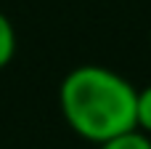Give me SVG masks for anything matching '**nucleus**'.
Returning <instances> with one entry per match:
<instances>
[{
    "label": "nucleus",
    "mask_w": 151,
    "mask_h": 149,
    "mask_svg": "<svg viewBox=\"0 0 151 149\" xmlns=\"http://www.w3.org/2000/svg\"><path fill=\"white\" fill-rule=\"evenodd\" d=\"M149 43H151V35H149Z\"/></svg>",
    "instance_id": "nucleus-5"
},
{
    "label": "nucleus",
    "mask_w": 151,
    "mask_h": 149,
    "mask_svg": "<svg viewBox=\"0 0 151 149\" xmlns=\"http://www.w3.org/2000/svg\"><path fill=\"white\" fill-rule=\"evenodd\" d=\"M135 101L133 83L101 64H80L58 85V109L66 125L96 147L135 131Z\"/></svg>",
    "instance_id": "nucleus-1"
},
{
    "label": "nucleus",
    "mask_w": 151,
    "mask_h": 149,
    "mask_svg": "<svg viewBox=\"0 0 151 149\" xmlns=\"http://www.w3.org/2000/svg\"><path fill=\"white\" fill-rule=\"evenodd\" d=\"M135 131L146 133L151 139V85L138 91V101H135Z\"/></svg>",
    "instance_id": "nucleus-4"
},
{
    "label": "nucleus",
    "mask_w": 151,
    "mask_h": 149,
    "mask_svg": "<svg viewBox=\"0 0 151 149\" xmlns=\"http://www.w3.org/2000/svg\"><path fill=\"white\" fill-rule=\"evenodd\" d=\"M98 149H151V139L141 131H127L122 136H114V139L98 144Z\"/></svg>",
    "instance_id": "nucleus-3"
},
{
    "label": "nucleus",
    "mask_w": 151,
    "mask_h": 149,
    "mask_svg": "<svg viewBox=\"0 0 151 149\" xmlns=\"http://www.w3.org/2000/svg\"><path fill=\"white\" fill-rule=\"evenodd\" d=\"M13 53H16V29L11 19L0 11V69H5L13 61Z\"/></svg>",
    "instance_id": "nucleus-2"
}]
</instances>
